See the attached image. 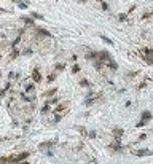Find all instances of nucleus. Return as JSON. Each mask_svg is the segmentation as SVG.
Wrapping results in <instances>:
<instances>
[{
    "instance_id": "7",
    "label": "nucleus",
    "mask_w": 153,
    "mask_h": 164,
    "mask_svg": "<svg viewBox=\"0 0 153 164\" xmlns=\"http://www.w3.org/2000/svg\"><path fill=\"white\" fill-rule=\"evenodd\" d=\"M37 34H40V35H43V37H50V32L48 30H45V29H42V27H37Z\"/></svg>"
},
{
    "instance_id": "21",
    "label": "nucleus",
    "mask_w": 153,
    "mask_h": 164,
    "mask_svg": "<svg viewBox=\"0 0 153 164\" xmlns=\"http://www.w3.org/2000/svg\"><path fill=\"white\" fill-rule=\"evenodd\" d=\"M64 108H66V105H59V107H57V108H56L54 112H57V113H61V112H64Z\"/></svg>"
},
{
    "instance_id": "19",
    "label": "nucleus",
    "mask_w": 153,
    "mask_h": 164,
    "mask_svg": "<svg viewBox=\"0 0 153 164\" xmlns=\"http://www.w3.org/2000/svg\"><path fill=\"white\" fill-rule=\"evenodd\" d=\"M54 78H56V73H50V75H48V83H51Z\"/></svg>"
},
{
    "instance_id": "17",
    "label": "nucleus",
    "mask_w": 153,
    "mask_h": 164,
    "mask_svg": "<svg viewBox=\"0 0 153 164\" xmlns=\"http://www.w3.org/2000/svg\"><path fill=\"white\" fill-rule=\"evenodd\" d=\"M78 72H80V65L76 64V65H73V67H72V73H78Z\"/></svg>"
},
{
    "instance_id": "1",
    "label": "nucleus",
    "mask_w": 153,
    "mask_h": 164,
    "mask_svg": "<svg viewBox=\"0 0 153 164\" xmlns=\"http://www.w3.org/2000/svg\"><path fill=\"white\" fill-rule=\"evenodd\" d=\"M150 118H151V113H150L148 110H145V112L142 113V120H140L139 123H137V127H142V126H145V124H147V121H148Z\"/></svg>"
},
{
    "instance_id": "15",
    "label": "nucleus",
    "mask_w": 153,
    "mask_h": 164,
    "mask_svg": "<svg viewBox=\"0 0 153 164\" xmlns=\"http://www.w3.org/2000/svg\"><path fill=\"white\" fill-rule=\"evenodd\" d=\"M54 93H56V88H53V89H50V91H46L43 96H45V97H50V96H53Z\"/></svg>"
},
{
    "instance_id": "24",
    "label": "nucleus",
    "mask_w": 153,
    "mask_h": 164,
    "mask_svg": "<svg viewBox=\"0 0 153 164\" xmlns=\"http://www.w3.org/2000/svg\"><path fill=\"white\" fill-rule=\"evenodd\" d=\"M24 54H27V56H30V54H32V50H24Z\"/></svg>"
},
{
    "instance_id": "4",
    "label": "nucleus",
    "mask_w": 153,
    "mask_h": 164,
    "mask_svg": "<svg viewBox=\"0 0 153 164\" xmlns=\"http://www.w3.org/2000/svg\"><path fill=\"white\" fill-rule=\"evenodd\" d=\"M99 59H101L102 62H109L112 57H110V54L107 51H101V53H99Z\"/></svg>"
},
{
    "instance_id": "2",
    "label": "nucleus",
    "mask_w": 153,
    "mask_h": 164,
    "mask_svg": "<svg viewBox=\"0 0 153 164\" xmlns=\"http://www.w3.org/2000/svg\"><path fill=\"white\" fill-rule=\"evenodd\" d=\"M27 156H29V153H27V151H24V153H21V155H18V156H11V158H10V162H13V164H18L19 161L26 159Z\"/></svg>"
},
{
    "instance_id": "12",
    "label": "nucleus",
    "mask_w": 153,
    "mask_h": 164,
    "mask_svg": "<svg viewBox=\"0 0 153 164\" xmlns=\"http://www.w3.org/2000/svg\"><path fill=\"white\" fill-rule=\"evenodd\" d=\"M101 38H102V41H105L107 45H113V41H112L109 37H105V35H101Z\"/></svg>"
},
{
    "instance_id": "9",
    "label": "nucleus",
    "mask_w": 153,
    "mask_h": 164,
    "mask_svg": "<svg viewBox=\"0 0 153 164\" xmlns=\"http://www.w3.org/2000/svg\"><path fill=\"white\" fill-rule=\"evenodd\" d=\"M21 97H22V99H24L26 102H32V100L35 99L34 96H27V94H21Z\"/></svg>"
},
{
    "instance_id": "26",
    "label": "nucleus",
    "mask_w": 153,
    "mask_h": 164,
    "mask_svg": "<svg viewBox=\"0 0 153 164\" xmlns=\"http://www.w3.org/2000/svg\"><path fill=\"white\" fill-rule=\"evenodd\" d=\"M21 164H29V162H21Z\"/></svg>"
},
{
    "instance_id": "27",
    "label": "nucleus",
    "mask_w": 153,
    "mask_h": 164,
    "mask_svg": "<svg viewBox=\"0 0 153 164\" xmlns=\"http://www.w3.org/2000/svg\"><path fill=\"white\" fill-rule=\"evenodd\" d=\"M81 2H86V0H81Z\"/></svg>"
},
{
    "instance_id": "14",
    "label": "nucleus",
    "mask_w": 153,
    "mask_h": 164,
    "mask_svg": "<svg viewBox=\"0 0 153 164\" xmlns=\"http://www.w3.org/2000/svg\"><path fill=\"white\" fill-rule=\"evenodd\" d=\"M80 84H81L83 88H89V86H91V83L88 81V80H81V81H80Z\"/></svg>"
},
{
    "instance_id": "25",
    "label": "nucleus",
    "mask_w": 153,
    "mask_h": 164,
    "mask_svg": "<svg viewBox=\"0 0 153 164\" xmlns=\"http://www.w3.org/2000/svg\"><path fill=\"white\" fill-rule=\"evenodd\" d=\"M89 137H91V139H94V137H96V132L91 131V132H89Z\"/></svg>"
},
{
    "instance_id": "23",
    "label": "nucleus",
    "mask_w": 153,
    "mask_h": 164,
    "mask_svg": "<svg viewBox=\"0 0 153 164\" xmlns=\"http://www.w3.org/2000/svg\"><path fill=\"white\" fill-rule=\"evenodd\" d=\"M57 102H59V97H54V99L50 100V104H57Z\"/></svg>"
},
{
    "instance_id": "5",
    "label": "nucleus",
    "mask_w": 153,
    "mask_h": 164,
    "mask_svg": "<svg viewBox=\"0 0 153 164\" xmlns=\"http://www.w3.org/2000/svg\"><path fill=\"white\" fill-rule=\"evenodd\" d=\"M24 89H26V94L27 93H34V91H35V84L34 83H26L24 84Z\"/></svg>"
},
{
    "instance_id": "13",
    "label": "nucleus",
    "mask_w": 153,
    "mask_h": 164,
    "mask_svg": "<svg viewBox=\"0 0 153 164\" xmlns=\"http://www.w3.org/2000/svg\"><path fill=\"white\" fill-rule=\"evenodd\" d=\"M21 21H24V22H27V24H34L32 18H27V16H22V18H21Z\"/></svg>"
},
{
    "instance_id": "3",
    "label": "nucleus",
    "mask_w": 153,
    "mask_h": 164,
    "mask_svg": "<svg viewBox=\"0 0 153 164\" xmlns=\"http://www.w3.org/2000/svg\"><path fill=\"white\" fill-rule=\"evenodd\" d=\"M32 80H34V83H40V81H42V73H40L38 69H34V72H32Z\"/></svg>"
},
{
    "instance_id": "20",
    "label": "nucleus",
    "mask_w": 153,
    "mask_h": 164,
    "mask_svg": "<svg viewBox=\"0 0 153 164\" xmlns=\"http://www.w3.org/2000/svg\"><path fill=\"white\" fill-rule=\"evenodd\" d=\"M64 69H66L64 64H56V70H64Z\"/></svg>"
},
{
    "instance_id": "11",
    "label": "nucleus",
    "mask_w": 153,
    "mask_h": 164,
    "mask_svg": "<svg viewBox=\"0 0 153 164\" xmlns=\"http://www.w3.org/2000/svg\"><path fill=\"white\" fill-rule=\"evenodd\" d=\"M113 134H116V136H115L116 139H120V137H121V134H123V129H120V127H116V129L113 131Z\"/></svg>"
},
{
    "instance_id": "16",
    "label": "nucleus",
    "mask_w": 153,
    "mask_h": 164,
    "mask_svg": "<svg viewBox=\"0 0 153 164\" xmlns=\"http://www.w3.org/2000/svg\"><path fill=\"white\" fill-rule=\"evenodd\" d=\"M118 19H120L121 22H125V21L128 19V14H126V13H121V14H118Z\"/></svg>"
},
{
    "instance_id": "8",
    "label": "nucleus",
    "mask_w": 153,
    "mask_h": 164,
    "mask_svg": "<svg viewBox=\"0 0 153 164\" xmlns=\"http://www.w3.org/2000/svg\"><path fill=\"white\" fill-rule=\"evenodd\" d=\"M107 65H109V67H110L112 70H116V69H118V64H116L115 61H112V59H110L109 62H107Z\"/></svg>"
},
{
    "instance_id": "18",
    "label": "nucleus",
    "mask_w": 153,
    "mask_h": 164,
    "mask_svg": "<svg viewBox=\"0 0 153 164\" xmlns=\"http://www.w3.org/2000/svg\"><path fill=\"white\" fill-rule=\"evenodd\" d=\"M18 5H19V8H22V10H26V8L29 7L27 2H26V3H24V2H18Z\"/></svg>"
},
{
    "instance_id": "10",
    "label": "nucleus",
    "mask_w": 153,
    "mask_h": 164,
    "mask_svg": "<svg viewBox=\"0 0 153 164\" xmlns=\"http://www.w3.org/2000/svg\"><path fill=\"white\" fill-rule=\"evenodd\" d=\"M30 16L34 18V19H40V21L43 19V16H42V14H38V13H35V11H32V13H30Z\"/></svg>"
},
{
    "instance_id": "22",
    "label": "nucleus",
    "mask_w": 153,
    "mask_h": 164,
    "mask_svg": "<svg viewBox=\"0 0 153 164\" xmlns=\"http://www.w3.org/2000/svg\"><path fill=\"white\" fill-rule=\"evenodd\" d=\"M101 7H102V10H104V11H107V10H109V5L105 3V2H102V3H101Z\"/></svg>"
},
{
    "instance_id": "6",
    "label": "nucleus",
    "mask_w": 153,
    "mask_h": 164,
    "mask_svg": "<svg viewBox=\"0 0 153 164\" xmlns=\"http://www.w3.org/2000/svg\"><path fill=\"white\" fill-rule=\"evenodd\" d=\"M137 156H148V155H151V151L150 150H137V151H134Z\"/></svg>"
}]
</instances>
